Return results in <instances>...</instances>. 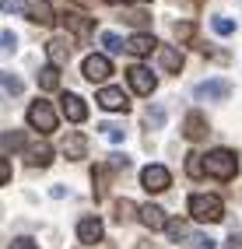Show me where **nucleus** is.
<instances>
[{"label":"nucleus","mask_w":242,"mask_h":249,"mask_svg":"<svg viewBox=\"0 0 242 249\" xmlns=\"http://www.w3.org/2000/svg\"><path fill=\"white\" fill-rule=\"evenodd\" d=\"M186 204H190V214H193L197 221L214 225V221H221V218H225V204L218 200L214 193H193Z\"/></svg>","instance_id":"1"},{"label":"nucleus","mask_w":242,"mask_h":249,"mask_svg":"<svg viewBox=\"0 0 242 249\" xmlns=\"http://www.w3.org/2000/svg\"><path fill=\"white\" fill-rule=\"evenodd\" d=\"M204 172L214 176V179H235L239 161H235V155L228 151V147H214V151L204 158Z\"/></svg>","instance_id":"2"},{"label":"nucleus","mask_w":242,"mask_h":249,"mask_svg":"<svg viewBox=\"0 0 242 249\" xmlns=\"http://www.w3.org/2000/svg\"><path fill=\"white\" fill-rule=\"evenodd\" d=\"M28 123L35 126V130H42V134H53L56 130V109H53V102H46V98H39V102H32L28 106Z\"/></svg>","instance_id":"3"},{"label":"nucleus","mask_w":242,"mask_h":249,"mask_svg":"<svg viewBox=\"0 0 242 249\" xmlns=\"http://www.w3.org/2000/svg\"><path fill=\"white\" fill-rule=\"evenodd\" d=\"M126 85H130V88H134L140 98H148V95L158 88V77H155L148 67H137V63H134V67L126 71Z\"/></svg>","instance_id":"4"},{"label":"nucleus","mask_w":242,"mask_h":249,"mask_svg":"<svg viewBox=\"0 0 242 249\" xmlns=\"http://www.w3.org/2000/svg\"><path fill=\"white\" fill-rule=\"evenodd\" d=\"M169 182H172V176H169L165 165H148V169L140 172V186L148 190V193H161V190H169Z\"/></svg>","instance_id":"5"},{"label":"nucleus","mask_w":242,"mask_h":249,"mask_svg":"<svg viewBox=\"0 0 242 249\" xmlns=\"http://www.w3.org/2000/svg\"><path fill=\"white\" fill-rule=\"evenodd\" d=\"M77 239L85 242V246L102 242V218H99V214H88V218L77 221Z\"/></svg>","instance_id":"6"},{"label":"nucleus","mask_w":242,"mask_h":249,"mask_svg":"<svg viewBox=\"0 0 242 249\" xmlns=\"http://www.w3.org/2000/svg\"><path fill=\"white\" fill-rule=\"evenodd\" d=\"M60 106H63V116H67L70 123H85V120H88V106H85V98H77L74 91H63Z\"/></svg>","instance_id":"7"},{"label":"nucleus","mask_w":242,"mask_h":249,"mask_svg":"<svg viewBox=\"0 0 242 249\" xmlns=\"http://www.w3.org/2000/svg\"><path fill=\"white\" fill-rule=\"evenodd\" d=\"M109 74H112V60H109V56H99V53H95V56H88V60H85V77H88V81L102 85Z\"/></svg>","instance_id":"8"},{"label":"nucleus","mask_w":242,"mask_h":249,"mask_svg":"<svg viewBox=\"0 0 242 249\" xmlns=\"http://www.w3.org/2000/svg\"><path fill=\"white\" fill-rule=\"evenodd\" d=\"M193 95H197V98H214V102H221V98L232 95V85H228V81H204V85L193 88Z\"/></svg>","instance_id":"9"},{"label":"nucleus","mask_w":242,"mask_h":249,"mask_svg":"<svg viewBox=\"0 0 242 249\" xmlns=\"http://www.w3.org/2000/svg\"><path fill=\"white\" fill-rule=\"evenodd\" d=\"M137 218L148 225L151 231H165V225H169V218H165V211H161L158 204H144L140 211H137Z\"/></svg>","instance_id":"10"},{"label":"nucleus","mask_w":242,"mask_h":249,"mask_svg":"<svg viewBox=\"0 0 242 249\" xmlns=\"http://www.w3.org/2000/svg\"><path fill=\"white\" fill-rule=\"evenodd\" d=\"M99 106L109 109V112H126V109H130V102H126V95L120 88H102L99 91Z\"/></svg>","instance_id":"11"},{"label":"nucleus","mask_w":242,"mask_h":249,"mask_svg":"<svg viewBox=\"0 0 242 249\" xmlns=\"http://www.w3.org/2000/svg\"><path fill=\"white\" fill-rule=\"evenodd\" d=\"M183 134H186V141H204L211 130H207V120H204L200 112H190L186 123H183Z\"/></svg>","instance_id":"12"},{"label":"nucleus","mask_w":242,"mask_h":249,"mask_svg":"<svg viewBox=\"0 0 242 249\" xmlns=\"http://www.w3.org/2000/svg\"><path fill=\"white\" fill-rule=\"evenodd\" d=\"M28 14H32V21H35V25H50V21L56 18L50 0H32V4H28Z\"/></svg>","instance_id":"13"},{"label":"nucleus","mask_w":242,"mask_h":249,"mask_svg":"<svg viewBox=\"0 0 242 249\" xmlns=\"http://www.w3.org/2000/svg\"><path fill=\"white\" fill-rule=\"evenodd\" d=\"M25 91V85L14 74H7V71H0V102H4V98H18Z\"/></svg>","instance_id":"14"},{"label":"nucleus","mask_w":242,"mask_h":249,"mask_svg":"<svg viewBox=\"0 0 242 249\" xmlns=\"http://www.w3.org/2000/svg\"><path fill=\"white\" fill-rule=\"evenodd\" d=\"M155 46H158V42H155V36H148V32H144V36H134L130 42H126V49H130L134 56H151Z\"/></svg>","instance_id":"15"},{"label":"nucleus","mask_w":242,"mask_h":249,"mask_svg":"<svg viewBox=\"0 0 242 249\" xmlns=\"http://www.w3.org/2000/svg\"><path fill=\"white\" fill-rule=\"evenodd\" d=\"M85 151H88V141L81 134H67V137H63V155H67V158H85Z\"/></svg>","instance_id":"16"},{"label":"nucleus","mask_w":242,"mask_h":249,"mask_svg":"<svg viewBox=\"0 0 242 249\" xmlns=\"http://www.w3.org/2000/svg\"><path fill=\"white\" fill-rule=\"evenodd\" d=\"M158 60H161V67H165L169 74H179V71H183V53H179V49H172V46L161 49Z\"/></svg>","instance_id":"17"},{"label":"nucleus","mask_w":242,"mask_h":249,"mask_svg":"<svg viewBox=\"0 0 242 249\" xmlns=\"http://www.w3.org/2000/svg\"><path fill=\"white\" fill-rule=\"evenodd\" d=\"M165 231H169L172 242H193V231H190V225H186L183 218H172V221L165 225Z\"/></svg>","instance_id":"18"},{"label":"nucleus","mask_w":242,"mask_h":249,"mask_svg":"<svg viewBox=\"0 0 242 249\" xmlns=\"http://www.w3.org/2000/svg\"><path fill=\"white\" fill-rule=\"evenodd\" d=\"M25 151V130H11V134H0V151Z\"/></svg>","instance_id":"19"},{"label":"nucleus","mask_w":242,"mask_h":249,"mask_svg":"<svg viewBox=\"0 0 242 249\" xmlns=\"http://www.w3.org/2000/svg\"><path fill=\"white\" fill-rule=\"evenodd\" d=\"M63 21H67V28L77 32V36L91 32V18H88V14H63Z\"/></svg>","instance_id":"20"},{"label":"nucleus","mask_w":242,"mask_h":249,"mask_svg":"<svg viewBox=\"0 0 242 249\" xmlns=\"http://www.w3.org/2000/svg\"><path fill=\"white\" fill-rule=\"evenodd\" d=\"M56 85H60V71L53 67V63H50V67H42V71H39V88H42V91H53Z\"/></svg>","instance_id":"21"},{"label":"nucleus","mask_w":242,"mask_h":249,"mask_svg":"<svg viewBox=\"0 0 242 249\" xmlns=\"http://www.w3.org/2000/svg\"><path fill=\"white\" fill-rule=\"evenodd\" d=\"M102 46H105V56H116V53L126 49V42L116 36V32H102Z\"/></svg>","instance_id":"22"},{"label":"nucleus","mask_w":242,"mask_h":249,"mask_svg":"<svg viewBox=\"0 0 242 249\" xmlns=\"http://www.w3.org/2000/svg\"><path fill=\"white\" fill-rule=\"evenodd\" d=\"M46 49H50V60H53V67H56V63H63V60L70 56V46L63 42V39H53V42L46 46Z\"/></svg>","instance_id":"23"},{"label":"nucleus","mask_w":242,"mask_h":249,"mask_svg":"<svg viewBox=\"0 0 242 249\" xmlns=\"http://www.w3.org/2000/svg\"><path fill=\"white\" fill-rule=\"evenodd\" d=\"M50 158H53V151H50L46 144H39V147H28V165H46Z\"/></svg>","instance_id":"24"},{"label":"nucleus","mask_w":242,"mask_h":249,"mask_svg":"<svg viewBox=\"0 0 242 249\" xmlns=\"http://www.w3.org/2000/svg\"><path fill=\"white\" fill-rule=\"evenodd\" d=\"M99 130H102V134H105L109 141H116V144H120V141L126 137V130H123V126H116V123H102Z\"/></svg>","instance_id":"25"},{"label":"nucleus","mask_w":242,"mask_h":249,"mask_svg":"<svg viewBox=\"0 0 242 249\" xmlns=\"http://www.w3.org/2000/svg\"><path fill=\"white\" fill-rule=\"evenodd\" d=\"M186 172L197 179V176H204V158L200 155H186Z\"/></svg>","instance_id":"26"},{"label":"nucleus","mask_w":242,"mask_h":249,"mask_svg":"<svg viewBox=\"0 0 242 249\" xmlns=\"http://www.w3.org/2000/svg\"><path fill=\"white\" fill-rule=\"evenodd\" d=\"M14 42H18V39H14V32H0V56H11L14 53Z\"/></svg>","instance_id":"27"},{"label":"nucleus","mask_w":242,"mask_h":249,"mask_svg":"<svg viewBox=\"0 0 242 249\" xmlns=\"http://www.w3.org/2000/svg\"><path fill=\"white\" fill-rule=\"evenodd\" d=\"M214 32H218V36H232V32H235V21H232V18H214Z\"/></svg>","instance_id":"28"},{"label":"nucleus","mask_w":242,"mask_h":249,"mask_svg":"<svg viewBox=\"0 0 242 249\" xmlns=\"http://www.w3.org/2000/svg\"><path fill=\"white\" fill-rule=\"evenodd\" d=\"M32 4V0H0V11H7V14H14V11H25Z\"/></svg>","instance_id":"29"},{"label":"nucleus","mask_w":242,"mask_h":249,"mask_svg":"<svg viewBox=\"0 0 242 249\" xmlns=\"http://www.w3.org/2000/svg\"><path fill=\"white\" fill-rule=\"evenodd\" d=\"M102 182H105V169H95V196H99V200L105 196V186H102Z\"/></svg>","instance_id":"30"},{"label":"nucleus","mask_w":242,"mask_h":249,"mask_svg":"<svg viewBox=\"0 0 242 249\" xmlns=\"http://www.w3.org/2000/svg\"><path fill=\"white\" fill-rule=\"evenodd\" d=\"M158 123H165V109H148V126H158Z\"/></svg>","instance_id":"31"},{"label":"nucleus","mask_w":242,"mask_h":249,"mask_svg":"<svg viewBox=\"0 0 242 249\" xmlns=\"http://www.w3.org/2000/svg\"><path fill=\"white\" fill-rule=\"evenodd\" d=\"M190 246H197V249H214V239H211V235H193Z\"/></svg>","instance_id":"32"},{"label":"nucleus","mask_w":242,"mask_h":249,"mask_svg":"<svg viewBox=\"0 0 242 249\" xmlns=\"http://www.w3.org/2000/svg\"><path fill=\"white\" fill-rule=\"evenodd\" d=\"M11 179V165H7V158H0V186Z\"/></svg>","instance_id":"33"},{"label":"nucleus","mask_w":242,"mask_h":249,"mask_svg":"<svg viewBox=\"0 0 242 249\" xmlns=\"http://www.w3.org/2000/svg\"><path fill=\"white\" fill-rule=\"evenodd\" d=\"M11 249H35V242H32V239H14Z\"/></svg>","instance_id":"34"},{"label":"nucleus","mask_w":242,"mask_h":249,"mask_svg":"<svg viewBox=\"0 0 242 249\" xmlns=\"http://www.w3.org/2000/svg\"><path fill=\"white\" fill-rule=\"evenodd\" d=\"M116 207H120V218H123V221H126V218H130V211H134V204H126V200H120Z\"/></svg>","instance_id":"35"},{"label":"nucleus","mask_w":242,"mask_h":249,"mask_svg":"<svg viewBox=\"0 0 242 249\" xmlns=\"http://www.w3.org/2000/svg\"><path fill=\"white\" fill-rule=\"evenodd\" d=\"M225 249H242V235H232L228 242H225Z\"/></svg>","instance_id":"36"},{"label":"nucleus","mask_w":242,"mask_h":249,"mask_svg":"<svg viewBox=\"0 0 242 249\" xmlns=\"http://www.w3.org/2000/svg\"><path fill=\"white\" fill-rule=\"evenodd\" d=\"M109 4H130V0H109Z\"/></svg>","instance_id":"37"}]
</instances>
